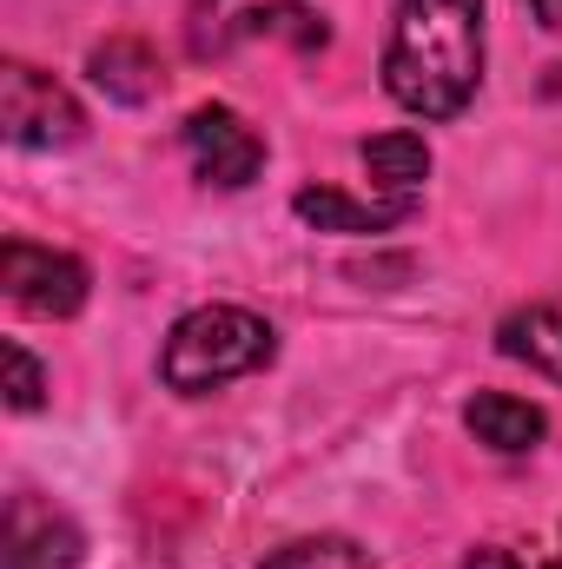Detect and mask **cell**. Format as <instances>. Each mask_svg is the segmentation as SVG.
<instances>
[{
	"label": "cell",
	"instance_id": "ba28073f",
	"mask_svg": "<svg viewBox=\"0 0 562 569\" xmlns=\"http://www.w3.org/2000/svg\"><path fill=\"white\" fill-rule=\"evenodd\" d=\"M463 425L476 443H490V450H503V457H523V450H536L543 443V411L530 405V398H510V391H476L470 405H463Z\"/></svg>",
	"mask_w": 562,
	"mask_h": 569
},
{
	"label": "cell",
	"instance_id": "5b68a950",
	"mask_svg": "<svg viewBox=\"0 0 562 569\" xmlns=\"http://www.w3.org/2000/svg\"><path fill=\"white\" fill-rule=\"evenodd\" d=\"M87 537L73 517H60L53 503H40L33 490L7 497V523H0V569H80Z\"/></svg>",
	"mask_w": 562,
	"mask_h": 569
},
{
	"label": "cell",
	"instance_id": "4fadbf2b",
	"mask_svg": "<svg viewBox=\"0 0 562 569\" xmlns=\"http://www.w3.org/2000/svg\"><path fill=\"white\" fill-rule=\"evenodd\" d=\"M245 33H284L291 47H324L331 40V27H324V13H311L304 0H272V7H252L245 13Z\"/></svg>",
	"mask_w": 562,
	"mask_h": 569
},
{
	"label": "cell",
	"instance_id": "3957f363",
	"mask_svg": "<svg viewBox=\"0 0 562 569\" xmlns=\"http://www.w3.org/2000/svg\"><path fill=\"white\" fill-rule=\"evenodd\" d=\"M0 127H7V146H20V152H53V146H73L87 133V113L53 73H40L27 60H7V73H0Z\"/></svg>",
	"mask_w": 562,
	"mask_h": 569
},
{
	"label": "cell",
	"instance_id": "2e32d148",
	"mask_svg": "<svg viewBox=\"0 0 562 569\" xmlns=\"http://www.w3.org/2000/svg\"><path fill=\"white\" fill-rule=\"evenodd\" d=\"M523 7H530L543 27H556V33H562V0H523Z\"/></svg>",
	"mask_w": 562,
	"mask_h": 569
},
{
	"label": "cell",
	"instance_id": "8992f818",
	"mask_svg": "<svg viewBox=\"0 0 562 569\" xmlns=\"http://www.w3.org/2000/svg\"><path fill=\"white\" fill-rule=\"evenodd\" d=\"M185 152H192V172H199L205 186H225V192H239V186H252V179L265 172V140H259L232 107H199V113H185Z\"/></svg>",
	"mask_w": 562,
	"mask_h": 569
},
{
	"label": "cell",
	"instance_id": "9c48e42d",
	"mask_svg": "<svg viewBox=\"0 0 562 569\" xmlns=\"http://www.w3.org/2000/svg\"><path fill=\"white\" fill-rule=\"evenodd\" d=\"M496 351L510 365H530L543 371L550 385H562V311L556 305H523L496 325Z\"/></svg>",
	"mask_w": 562,
	"mask_h": 569
},
{
	"label": "cell",
	"instance_id": "e0dca14e",
	"mask_svg": "<svg viewBox=\"0 0 562 569\" xmlns=\"http://www.w3.org/2000/svg\"><path fill=\"white\" fill-rule=\"evenodd\" d=\"M543 569H562V550H556V563H543Z\"/></svg>",
	"mask_w": 562,
	"mask_h": 569
},
{
	"label": "cell",
	"instance_id": "8fae6325",
	"mask_svg": "<svg viewBox=\"0 0 562 569\" xmlns=\"http://www.w3.org/2000/svg\"><path fill=\"white\" fill-rule=\"evenodd\" d=\"M364 172L384 199H418V186L430 179V140L423 133H378V140H364Z\"/></svg>",
	"mask_w": 562,
	"mask_h": 569
},
{
	"label": "cell",
	"instance_id": "9a60e30c",
	"mask_svg": "<svg viewBox=\"0 0 562 569\" xmlns=\"http://www.w3.org/2000/svg\"><path fill=\"white\" fill-rule=\"evenodd\" d=\"M463 569H530V557H516L510 543H476V550L463 557Z\"/></svg>",
	"mask_w": 562,
	"mask_h": 569
},
{
	"label": "cell",
	"instance_id": "30bf717a",
	"mask_svg": "<svg viewBox=\"0 0 562 569\" xmlns=\"http://www.w3.org/2000/svg\"><path fill=\"white\" fill-rule=\"evenodd\" d=\"M87 73H93V87H100L107 100H120V107H145V100L159 93V60H152L145 40H107V47H93Z\"/></svg>",
	"mask_w": 562,
	"mask_h": 569
},
{
	"label": "cell",
	"instance_id": "6da1fadb",
	"mask_svg": "<svg viewBox=\"0 0 562 569\" xmlns=\"http://www.w3.org/2000/svg\"><path fill=\"white\" fill-rule=\"evenodd\" d=\"M483 87V0H398L384 93L418 120H456Z\"/></svg>",
	"mask_w": 562,
	"mask_h": 569
},
{
	"label": "cell",
	"instance_id": "7a4b0ae2",
	"mask_svg": "<svg viewBox=\"0 0 562 569\" xmlns=\"http://www.w3.org/2000/svg\"><path fill=\"white\" fill-rule=\"evenodd\" d=\"M279 358V331L245 311V305H199L185 311L172 331H165V351H159V378L165 391L179 398H205L232 378H252Z\"/></svg>",
	"mask_w": 562,
	"mask_h": 569
},
{
	"label": "cell",
	"instance_id": "7c38bea8",
	"mask_svg": "<svg viewBox=\"0 0 562 569\" xmlns=\"http://www.w3.org/2000/svg\"><path fill=\"white\" fill-rule=\"evenodd\" d=\"M265 569H378V563H371V550L351 543V537H298V543L272 550Z\"/></svg>",
	"mask_w": 562,
	"mask_h": 569
},
{
	"label": "cell",
	"instance_id": "5bb4252c",
	"mask_svg": "<svg viewBox=\"0 0 562 569\" xmlns=\"http://www.w3.org/2000/svg\"><path fill=\"white\" fill-rule=\"evenodd\" d=\"M0 365H7V405H13V411H40V405H47V371H40V358H33L27 345H7Z\"/></svg>",
	"mask_w": 562,
	"mask_h": 569
},
{
	"label": "cell",
	"instance_id": "277c9868",
	"mask_svg": "<svg viewBox=\"0 0 562 569\" xmlns=\"http://www.w3.org/2000/svg\"><path fill=\"white\" fill-rule=\"evenodd\" d=\"M0 284L20 311L33 318H73L93 291V272L73 259V252H53V246H27V239H7L0 246Z\"/></svg>",
	"mask_w": 562,
	"mask_h": 569
},
{
	"label": "cell",
	"instance_id": "52a82bcc",
	"mask_svg": "<svg viewBox=\"0 0 562 569\" xmlns=\"http://www.w3.org/2000/svg\"><path fill=\"white\" fill-rule=\"evenodd\" d=\"M291 212L304 226H318V232H391V226H404L418 212V199H378V206H364V199H351L338 186H304L291 199Z\"/></svg>",
	"mask_w": 562,
	"mask_h": 569
}]
</instances>
